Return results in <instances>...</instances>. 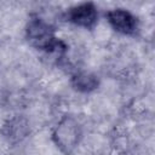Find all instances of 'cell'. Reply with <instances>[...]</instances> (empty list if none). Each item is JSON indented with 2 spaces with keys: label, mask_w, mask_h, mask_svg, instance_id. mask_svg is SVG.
I'll return each instance as SVG.
<instances>
[{
  "label": "cell",
  "mask_w": 155,
  "mask_h": 155,
  "mask_svg": "<svg viewBox=\"0 0 155 155\" xmlns=\"http://www.w3.org/2000/svg\"><path fill=\"white\" fill-rule=\"evenodd\" d=\"M27 38L29 42L44 51H47L58 40L51 25L41 19H31L27 25Z\"/></svg>",
  "instance_id": "6da1fadb"
},
{
  "label": "cell",
  "mask_w": 155,
  "mask_h": 155,
  "mask_svg": "<svg viewBox=\"0 0 155 155\" xmlns=\"http://www.w3.org/2000/svg\"><path fill=\"white\" fill-rule=\"evenodd\" d=\"M97 10L92 2H84L78 6L71 7L67 12V18L69 22L74 23L75 25L84 27V28H93L97 23Z\"/></svg>",
  "instance_id": "7a4b0ae2"
},
{
  "label": "cell",
  "mask_w": 155,
  "mask_h": 155,
  "mask_svg": "<svg viewBox=\"0 0 155 155\" xmlns=\"http://www.w3.org/2000/svg\"><path fill=\"white\" fill-rule=\"evenodd\" d=\"M107 18H108V22L110 23V25L116 31L125 34V35L134 34L138 28L136 17L126 10L117 8V10L109 11L107 13Z\"/></svg>",
  "instance_id": "3957f363"
},
{
  "label": "cell",
  "mask_w": 155,
  "mask_h": 155,
  "mask_svg": "<svg viewBox=\"0 0 155 155\" xmlns=\"http://www.w3.org/2000/svg\"><path fill=\"white\" fill-rule=\"evenodd\" d=\"M54 139L61 147H73L78 140V130L69 120H64L54 132Z\"/></svg>",
  "instance_id": "277c9868"
},
{
  "label": "cell",
  "mask_w": 155,
  "mask_h": 155,
  "mask_svg": "<svg viewBox=\"0 0 155 155\" xmlns=\"http://www.w3.org/2000/svg\"><path fill=\"white\" fill-rule=\"evenodd\" d=\"M73 85L79 91L88 92V91H92L97 87L98 80L96 76H93L91 74L81 73V74H78L73 78Z\"/></svg>",
  "instance_id": "5b68a950"
}]
</instances>
